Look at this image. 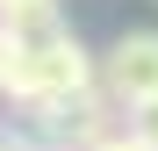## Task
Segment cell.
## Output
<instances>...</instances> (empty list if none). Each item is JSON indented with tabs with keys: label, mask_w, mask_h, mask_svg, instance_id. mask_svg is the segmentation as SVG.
Segmentation results:
<instances>
[{
	"label": "cell",
	"mask_w": 158,
	"mask_h": 151,
	"mask_svg": "<svg viewBox=\"0 0 158 151\" xmlns=\"http://www.w3.org/2000/svg\"><path fill=\"white\" fill-rule=\"evenodd\" d=\"M86 86H101V58L65 29V22H43L29 36H0V101H7V108L72 101Z\"/></svg>",
	"instance_id": "obj_1"
},
{
	"label": "cell",
	"mask_w": 158,
	"mask_h": 151,
	"mask_svg": "<svg viewBox=\"0 0 158 151\" xmlns=\"http://www.w3.org/2000/svg\"><path fill=\"white\" fill-rule=\"evenodd\" d=\"M101 94L122 108V122H129L137 101L158 94V29H122L108 50H101Z\"/></svg>",
	"instance_id": "obj_2"
},
{
	"label": "cell",
	"mask_w": 158,
	"mask_h": 151,
	"mask_svg": "<svg viewBox=\"0 0 158 151\" xmlns=\"http://www.w3.org/2000/svg\"><path fill=\"white\" fill-rule=\"evenodd\" d=\"M43 22H65L58 0H0V36H29Z\"/></svg>",
	"instance_id": "obj_3"
},
{
	"label": "cell",
	"mask_w": 158,
	"mask_h": 151,
	"mask_svg": "<svg viewBox=\"0 0 158 151\" xmlns=\"http://www.w3.org/2000/svg\"><path fill=\"white\" fill-rule=\"evenodd\" d=\"M122 130L137 137V144H151V151H158V94H151V101H137V108H129V122H122Z\"/></svg>",
	"instance_id": "obj_4"
},
{
	"label": "cell",
	"mask_w": 158,
	"mask_h": 151,
	"mask_svg": "<svg viewBox=\"0 0 158 151\" xmlns=\"http://www.w3.org/2000/svg\"><path fill=\"white\" fill-rule=\"evenodd\" d=\"M86 151H151V144H137L129 130H115V137H101V144H86Z\"/></svg>",
	"instance_id": "obj_5"
},
{
	"label": "cell",
	"mask_w": 158,
	"mask_h": 151,
	"mask_svg": "<svg viewBox=\"0 0 158 151\" xmlns=\"http://www.w3.org/2000/svg\"><path fill=\"white\" fill-rule=\"evenodd\" d=\"M0 151H22V144H15V137H7V130H0Z\"/></svg>",
	"instance_id": "obj_6"
},
{
	"label": "cell",
	"mask_w": 158,
	"mask_h": 151,
	"mask_svg": "<svg viewBox=\"0 0 158 151\" xmlns=\"http://www.w3.org/2000/svg\"><path fill=\"white\" fill-rule=\"evenodd\" d=\"M22 151H65V144H22Z\"/></svg>",
	"instance_id": "obj_7"
}]
</instances>
